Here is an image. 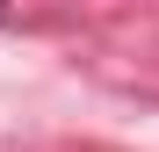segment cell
<instances>
[{"label": "cell", "mask_w": 159, "mask_h": 152, "mask_svg": "<svg viewBox=\"0 0 159 152\" xmlns=\"http://www.w3.org/2000/svg\"><path fill=\"white\" fill-rule=\"evenodd\" d=\"M0 15H7V0H0Z\"/></svg>", "instance_id": "cell-1"}]
</instances>
